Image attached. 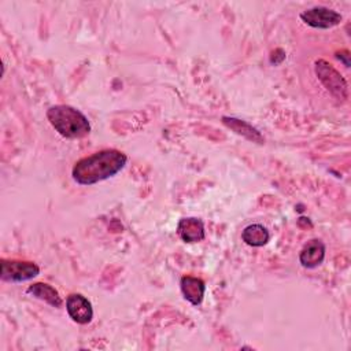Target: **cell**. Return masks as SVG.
Masks as SVG:
<instances>
[{"mask_svg": "<svg viewBox=\"0 0 351 351\" xmlns=\"http://www.w3.org/2000/svg\"><path fill=\"white\" fill-rule=\"evenodd\" d=\"M222 123L225 126H228L230 130H233L234 133L245 137L247 140H250L252 143L263 144V141H265L261 132L256 128H254L251 123H248L247 121L239 119L236 117H222Z\"/></svg>", "mask_w": 351, "mask_h": 351, "instance_id": "obj_10", "label": "cell"}, {"mask_svg": "<svg viewBox=\"0 0 351 351\" xmlns=\"http://www.w3.org/2000/svg\"><path fill=\"white\" fill-rule=\"evenodd\" d=\"M47 118L52 128L66 138H81L89 134L90 123L77 108L67 104H56L48 108Z\"/></svg>", "mask_w": 351, "mask_h": 351, "instance_id": "obj_2", "label": "cell"}, {"mask_svg": "<svg viewBox=\"0 0 351 351\" xmlns=\"http://www.w3.org/2000/svg\"><path fill=\"white\" fill-rule=\"evenodd\" d=\"M324 258H325V244L318 239H313L307 241V244L302 248L299 254L300 265L307 269H314L319 266L324 262Z\"/></svg>", "mask_w": 351, "mask_h": 351, "instance_id": "obj_8", "label": "cell"}, {"mask_svg": "<svg viewBox=\"0 0 351 351\" xmlns=\"http://www.w3.org/2000/svg\"><path fill=\"white\" fill-rule=\"evenodd\" d=\"M40 267L33 262L1 259V280L8 282H23L38 276Z\"/></svg>", "mask_w": 351, "mask_h": 351, "instance_id": "obj_4", "label": "cell"}, {"mask_svg": "<svg viewBox=\"0 0 351 351\" xmlns=\"http://www.w3.org/2000/svg\"><path fill=\"white\" fill-rule=\"evenodd\" d=\"M300 19L306 25L315 29H330L333 26H337L341 22L343 16L335 10L317 5L300 12Z\"/></svg>", "mask_w": 351, "mask_h": 351, "instance_id": "obj_5", "label": "cell"}, {"mask_svg": "<svg viewBox=\"0 0 351 351\" xmlns=\"http://www.w3.org/2000/svg\"><path fill=\"white\" fill-rule=\"evenodd\" d=\"M66 310L69 317L81 325L89 324L93 318L92 303L81 293H71L66 300Z\"/></svg>", "mask_w": 351, "mask_h": 351, "instance_id": "obj_6", "label": "cell"}, {"mask_svg": "<svg viewBox=\"0 0 351 351\" xmlns=\"http://www.w3.org/2000/svg\"><path fill=\"white\" fill-rule=\"evenodd\" d=\"M177 233L185 243H197L206 237L204 223L200 218H181L177 225Z\"/></svg>", "mask_w": 351, "mask_h": 351, "instance_id": "obj_7", "label": "cell"}, {"mask_svg": "<svg viewBox=\"0 0 351 351\" xmlns=\"http://www.w3.org/2000/svg\"><path fill=\"white\" fill-rule=\"evenodd\" d=\"M180 288L184 298L193 306H199L203 302L206 285L202 278L193 276H184L180 281Z\"/></svg>", "mask_w": 351, "mask_h": 351, "instance_id": "obj_9", "label": "cell"}, {"mask_svg": "<svg viewBox=\"0 0 351 351\" xmlns=\"http://www.w3.org/2000/svg\"><path fill=\"white\" fill-rule=\"evenodd\" d=\"M128 162V156L118 149H101L80 159L73 170V180L80 185H93L119 173Z\"/></svg>", "mask_w": 351, "mask_h": 351, "instance_id": "obj_1", "label": "cell"}, {"mask_svg": "<svg viewBox=\"0 0 351 351\" xmlns=\"http://www.w3.org/2000/svg\"><path fill=\"white\" fill-rule=\"evenodd\" d=\"M336 56L344 62L346 67H350V60H348L350 55H348V51H341V52H337V55H336Z\"/></svg>", "mask_w": 351, "mask_h": 351, "instance_id": "obj_13", "label": "cell"}, {"mask_svg": "<svg viewBox=\"0 0 351 351\" xmlns=\"http://www.w3.org/2000/svg\"><path fill=\"white\" fill-rule=\"evenodd\" d=\"M315 74L321 84L337 99H348V84L344 77L326 60L319 59L315 62Z\"/></svg>", "mask_w": 351, "mask_h": 351, "instance_id": "obj_3", "label": "cell"}, {"mask_svg": "<svg viewBox=\"0 0 351 351\" xmlns=\"http://www.w3.org/2000/svg\"><path fill=\"white\" fill-rule=\"evenodd\" d=\"M26 292L33 295L34 298H37L40 300H44L45 303H48V304H51L52 307H56V308L62 307V304H63V300H62L59 292L49 284L36 282L33 285H29Z\"/></svg>", "mask_w": 351, "mask_h": 351, "instance_id": "obj_11", "label": "cell"}, {"mask_svg": "<svg viewBox=\"0 0 351 351\" xmlns=\"http://www.w3.org/2000/svg\"><path fill=\"white\" fill-rule=\"evenodd\" d=\"M241 239L245 244H248L251 247H262L269 241L270 233L263 225L252 223V225H248L244 228V230L241 233Z\"/></svg>", "mask_w": 351, "mask_h": 351, "instance_id": "obj_12", "label": "cell"}]
</instances>
